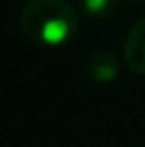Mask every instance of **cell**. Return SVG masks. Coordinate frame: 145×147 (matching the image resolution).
<instances>
[{
	"instance_id": "1",
	"label": "cell",
	"mask_w": 145,
	"mask_h": 147,
	"mask_svg": "<svg viewBox=\"0 0 145 147\" xmlns=\"http://www.w3.org/2000/svg\"><path fill=\"white\" fill-rule=\"evenodd\" d=\"M22 32L43 47L68 43L79 26V17L66 0H30L19 15Z\"/></svg>"
},
{
	"instance_id": "2",
	"label": "cell",
	"mask_w": 145,
	"mask_h": 147,
	"mask_svg": "<svg viewBox=\"0 0 145 147\" xmlns=\"http://www.w3.org/2000/svg\"><path fill=\"white\" fill-rule=\"evenodd\" d=\"M86 73L88 77L96 83H111L119 75V62L117 55L109 49H98L88 58L86 62Z\"/></svg>"
},
{
	"instance_id": "3",
	"label": "cell",
	"mask_w": 145,
	"mask_h": 147,
	"mask_svg": "<svg viewBox=\"0 0 145 147\" xmlns=\"http://www.w3.org/2000/svg\"><path fill=\"white\" fill-rule=\"evenodd\" d=\"M124 58L130 70L145 75V19H139L130 28L124 43Z\"/></svg>"
},
{
	"instance_id": "4",
	"label": "cell",
	"mask_w": 145,
	"mask_h": 147,
	"mask_svg": "<svg viewBox=\"0 0 145 147\" xmlns=\"http://www.w3.org/2000/svg\"><path fill=\"white\" fill-rule=\"evenodd\" d=\"M81 7L88 17L92 19H107L115 11L117 2L115 0H81Z\"/></svg>"
},
{
	"instance_id": "5",
	"label": "cell",
	"mask_w": 145,
	"mask_h": 147,
	"mask_svg": "<svg viewBox=\"0 0 145 147\" xmlns=\"http://www.w3.org/2000/svg\"><path fill=\"white\" fill-rule=\"evenodd\" d=\"M132 2H145V0H132Z\"/></svg>"
}]
</instances>
